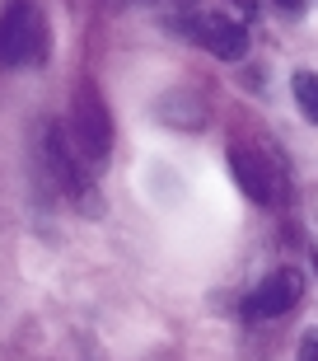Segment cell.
Masks as SVG:
<instances>
[{"label":"cell","instance_id":"cell-4","mask_svg":"<svg viewBox=\"0 0 318 361\" xmlns=\"http://www.w3.org/2000/svg\"><path fill=\"white\" fill-rule=\"evenodd\" d=\"M42 160H47V174L56 178V188H61L75 207L98 212V197H94V183H89V164L75 155V146H70V136H66L61 122H47V132H42Z\"/></svg>","mask_w":318,"mask_h":361},{"label":"cell","instance_id":"cell-11","mask_svg":"<svg viewBox=\"0 0 318 361\" xmlns=\"http://www.w3.org/2000/svg\"><path fill=\"white\" fill-rule=\"evenodd\" d=\"M281 14H305V0H272Z\"/></svg>","mask_w":318,"mask_h":361},{"label":"cell","instance_id":"cell-6","mask_svg":"<svg viewBox=\"0 0 318 361\" xmlns=\"http://www.w3.org/2000/svg\"><path fill=\"white\" fill-rule=\"evenodd\" d=\"M300 295H305V277L295 268H281L272 272V277L262 281V286H253L248 295H243V319L248 324H262V319H276V314H286V310L300 305Z\"/></svg>","mask_w":318,"mask_h":361},{"label":"cell","instance_id":"cell-1","mask_svg":"<svg viewBox=\"0 0 318 361\" xmlns=\"http://www.w3.org/2000/svg\"><path fill=\"white\" fill-rule=\"evenodd\" d=\"M66 136H70L75 155L89 164V169H98V164L113 155V118H108L103 94H98V85H94L89 75H84V80H75V90H70Z\"/></svg>","mask_w":318,"mask_h":361},{"label":"cell","instance_id":"cell-7","mask_svg":"<svg viewBox=\"0 0 318 361\" xmlns=\"http://www.w3.org/2000/svg\"><path fill=\"white\" fill-rule=\"evenodd\" d=\"M159 118L169 122V127H192L201 132L206 127V99L197 90H169L159 99Z\"/></svg>","mask_w":318,"mask_h":361},{"label":"cell","instance_id":"cell-5","mask_svg":"<svg viewBox=\"0 0 318 361\" xmlns=\"http://www.w3.org/2000/svg\"><path fill=\"white\" fill-rule=\"evenodd\" d=\"M229 169H234L238 188L248 192L253 202L262 207H281L286 202V169L281 160H272V150H248V146H234L229 150Z\"/></svg>","mask_w":318,"mask_h":361},{"label":"cell","instance_id":"cell-8","mask_svg":"<svg viewBox=\"0 0 318 361\" xmlns=\"http://www.w3.org/2000/svg\"><path fill=\"white\" fill-rule=\"evenodd\" d=\"M291 94H295V104L305 108V118L318 122V71H295Z\"/></svg>","mask_w":318,"mask_h":361},{"label":"cell","instance_id":"cell-9","mask_svg":"<svg viewBox=\"0 0 318 361\" xmlns=\"http://www.w3.org/2000/svg\"><path fill=\"white\" fill-rule=\"evenodd\" d=\"M117 10H164L173 19V14H192V10H201L197 0H113Z\"/></svg>","mask_w":318,"mask_h":361},{"label":"cell","instance_id":"cell-3","mask_svg":"<svg viewBox=\"0 0 318 361\" xmlns=\"http://www.w3.org/2000/svg\"><path fill=\"white\" fill-rule=\"evenodd\" d=\"M169 28L178 38H192L197 47L215 56V61H243L248 56V28L229 19L225 10H192V14H173Z\"/></svg>","mask_w":318,"mask_h":361},{"label":"cell","instance_id":"cell-10","mask_svg":"<svg viewBox=\"0 0 318 361\" xmlns=\"http://www.w3.org/2000/svg\"><path fill=\"white\" fill-rule=\"evenodd\" d=\"M295 361H318V324H314V329H305V338H300V352H295Z\"/></svg>","mask_w":318,"mask_h":361},{"label":"cell","instance_id":"cell-2","mask_svg":"<svg viewBox=\"0 0 318 361\" xmlns=\"http://www.w3.org/2000/svg\"><path fill=\"white\" fill-rule=\"evenodd\" d=\"M52 52L47 14L33 0H10L0 10V66H38Z\"/></svg>","mask_w":318,"mask_h":361}]
</instances>
